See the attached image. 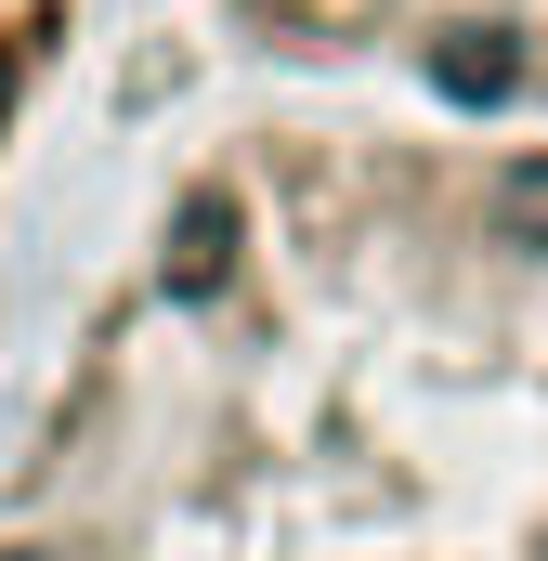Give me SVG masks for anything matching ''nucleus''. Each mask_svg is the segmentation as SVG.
<instances>
[{
	"label": "nucleus",
	"instance_id": "nucleus-2",
	"mask_svg": "<svg viewBox=\"0 0 548 561\" xmlns=\"http://www.w3.org/2000/svg\"><path fill=\"white\" fill-rule=\"evenodd\" d=\"M222 39L274 92L392 105L457 131L548 118V0H222Z\"/></svg>",
	"mask_w": 548,
	"mask_h": 561
},
{
	"label": "nucleus",
	"instance_id": "nucleus-3",
	"mask_svg": "<svg viewBox=\"0 0 548 561\" xmlns=\"http://www.w3.org/2000/svg\"><path fill=\"white\" fill-rule=\"evenodd\" d=\"M66 53H79V0H0V183L26 157V118L53 105Z\"/></svg>",
	"mask_w": 548,
	"mask_h": 561
},
{
	"label": "nucleus",
	"instance_id": "nucleus-1",
	"mask_svg": "<svg viewBox=\"0 0 548 561\" xmlns=\"http://www.w3.org/2000/svg\"><path fill=\"white\" fill-rule=\"evenodd\" d=\"M0 561H548V118L222 105L0 444Z\"/></svg>",
	"mask_w": 548,
	"mask_h": 561
}]
</instances>
